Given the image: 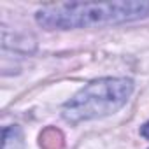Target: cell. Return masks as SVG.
Instances as JSON below:
<instances>
[{"label": "cell", "instance_id": "cell-1", "mask_svg": "<svg viewBox=\"0 0 149 149\" xmlns=\"http://www.w3.org/2000/svg\"><path fill=\"white\" fill-rule=\"evenodd\" d=\"M149 16V2H72L51 4L37 11V23L47 30L119 25Z\"/></svg>", "mask_w": 149, "mask_h": 149}, {"label": "cell", "instance_id": "cell-2", "mask_svg": "<svg viewBox=\"0 0 149 149\" xmlns=\"http://www.w3.org/2000/svg\"><path fill=\"white\" fill-rule=\"evenodd\" d=\"M133 83L125 77H104L86 84L61 109V116L68 123H81L104 118L119 111L130 98Z\"/></svg>", "mask_w": 149, "mask_h": 149}, {"label": "cell", "instance_id": "cell-3", "mask_svg": "<svg viewBox=\"0 0 149 149\" xmlns=\"http://www.w3.org/2000/svg\"><path fill=\"white\" fill-rule=\"evenodd\" d=\"M40 146L44 149H61L63 147V135L56 128H47L40 135Z\"/></svg>", "mask_w": 149, "mask_h": 149}, {"label": "cell", "instance_id": "cell-4", "mask_svg": "<svg viewBox=\"0 0 149 149\" xmlns=\"http://www.w3.org/2000/svg\"><path fill=\"white\" fill-rule=\"evenodd\" d=\"M140 133H142L146 139H149V121H147V123H144V126L140 128Z\"/></svg>", "mask_w": 149, "mask_h": 149}]
</instances>
